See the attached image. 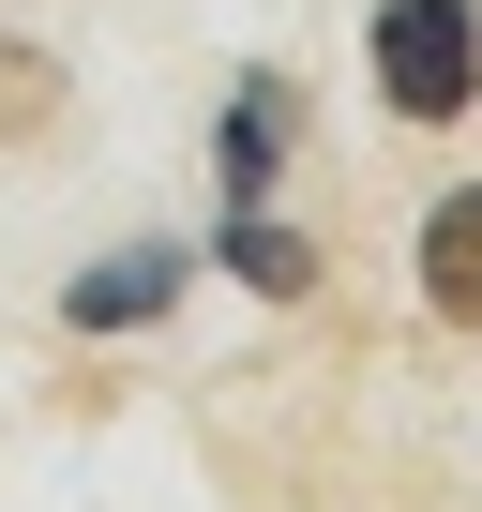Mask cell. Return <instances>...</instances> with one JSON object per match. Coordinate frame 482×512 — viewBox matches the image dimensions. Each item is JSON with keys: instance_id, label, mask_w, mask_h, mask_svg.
<instances>
[{"instance_id": "1", "label": "cell", "mask_w": 482, "mask_h": 512, "mask_svg": "<svg viewBox=\"0 0 482 512\" xmlns=\"http://www.w3.org/2000/svg\"><path fill=\"white\" fill-rule=\"evenodd\" d=\"M377 91L407 121H467L482 91V16L467 0H377Z\"/></svg>"}, {"instance_id": "2", "label": "cell", "mask_w": 482, "mask_h": 512, "mask_svg": "<svg viewBox=\"0 0 482 512\" xmlns=\"http://www.w3.org/2000/svg\"><path fill=\"white\" fill-rule=\"evenodd\" d=\"M287 121H302V106H287V76H241V106L211 121V166H226V211H257V196H272V166H287Z\"/></svg>"}, {"instance_id": "3", "label": "cell", "mask_w": 482, "mask_h": 512, "mask_svg": "<svg viewBox=\"0 0 482 512\" xmlns=\"http://www.w3.org/2000/svg\"><path fill=\"white\" fill-rule=\"evenodd\" d=\"M166 302H181V256H166V241H136V256H106V272H76V302H61V317H76V332H151Z\"/></svg>"}, {"instance_id": "4", "label": "cell", "mask_w": 482, "mask_h": 512, "mask_svg": "<svg viewBox=\"0 0 482 512\" xmlns=\"http://www.w3.org/2000/svg\"><path fill=\"white\" fill-rule=\"evenodd\" d=\"M422 302H437L452 332H482V181L422 211Z\"/></svg>"}, {"instance_id": "5", "label": "cell", "mask_w": 482, "mask_h": 512, "mask_svg": "<svg viewBox=\"0 0 482 512\" xmlns=\"http://www.w3.org/2000/svg\"><path fill=\"white\" fill-rule=\"evenodd\" d=\"M211 256H226L257 302H302V287H317V241H302V226H272V211H226V241H211Z\"/></svg>"}, {"instance_id": "6", "label": "cell", "mask_w": 482, "mask_h": 512, "mask_svg": "<svg viewBox=\"0 0 482 512\" xmlns=\"http://www.w3.org/2000/svg\"><path fill=\"white\" fill-rule=\"evenodd\" d=\"M61 106V61H31V46H0V136H31Z\"/></svg>"}]
</instances>
